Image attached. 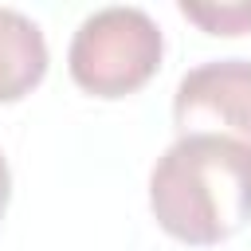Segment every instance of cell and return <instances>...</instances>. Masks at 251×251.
I'll list each match as a JSON object with an SVG mask.
<instances>
[{"mask_svg":"<svg viewBox=\"0 0 251 251\" xmlns=\"http://www.w3.org/2000/svg\"><path fill=\"white\" fill-rule=\"evenodd\" d=\"M47 75V39L35 20L0 8V102L24 98Z\"/></svg>","mask_w":251,"mask_h":251,"instance_id":"277c9868","label":"cell"},{"mask_svg":"<svg viewBox=\"0 0 251 251\" xmlns=\"http://www.w3.org/2000/svg\"><path fill=\"white\" fill-rule=\"evenodd\" d=\"M180 12L200 24L204 31L212 35H239V31H251V4H180Z\"/></svg>","mask_w":251,"mask_h":251,"instance_id":"5b68a950","label":"cell"},{"mask_svg":"<svg viewBox=\"0 0 251 251\" xmlns=\"http://www.w3.org/2000/svg\"><path fill=\"white\" fill-rule=\"evenodd\" d=\"M8 196H12V173H8V161H4V153H0V220H4V212H8Z\"/></svg>","mask_w":251,"mask_h":251,"instance_id":"8992f818","label":"cell"},{"mask_svg":"<svg viewBox=\"0 0 251 251\" xmlns=\"http://www.w3.org/2000/svg\"><path fill=\"white\" fill-rule=\"evenodd\" d=\"M173 118L184 133H216L251 149V59H216L192 67L173 98Z\"/></svg>","mask_w":251,"mask_h":251,"instance_id":"3957f363","label":"cell"},{"mask_svg":"<svg viewBox=\"0 0 251 251\" xmlns=\"http://www.w3.org/2000/svg\"><path fill=\"white\" fill-rule=\"evenodd\" d=\"M161 51L165 39L157 20L141 8L114 4L90 12L78 24L67 63H71V78L82 90L98 98H122L157 75Z\"/></svg>","mask_w":251,"mask_h":251,"instance_id":"7a4b0ae2","label":"cell"},{"mask_svg":"<svg viewBox=\"0 0 251 251\" xmlns=\"http://www.w3.org/2000/svg\"><path fill=\"white\" fill-rule=\"evenodd\" d=\"M149 208L192 247H212L251 220V149L216 133L176 137L153 165Z\"/></svg>","mask_w":251,"mask_h":251,"instance_id":"6da1fadb","label":"cell"}]
</instances>
